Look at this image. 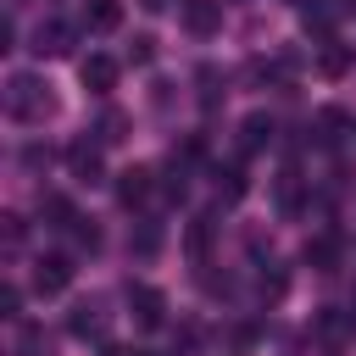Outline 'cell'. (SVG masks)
<instances>
[{
    "mask_svg": "<svg viewBox=\"0 0 356 356\" xmlns=\"http://www.w3.org/2000/svg\"><path fill=\"white\" fill-rule=\"evenodd\" d=\"M6 111H11V122H44V117H56V95H50V83L44 78H33V72H17V78H6Z\"/></svg>",
    "mask_w": 356,
    "mask_h": 356,
    "instance_id": "obj_1",
    "label": "cell"
},
{
    "mask_svg": "<svg viewBox=\"0 0 356 356\" xmlns=\"http://www.w3.org/2000/svg\"><path fill=\"white\" fill-rule=\"evenodd\" d=\"M128 306H134V323L139 328H161L167 323V295L156 284H128Z\"/></svg>",
    "mask_w": 356,
    "mask_h": 356,
    "instance_id": "obj_2",
    "label": "cell"
},
{
    "mask_svg": "<svg viewBox=\"0 0 356 356\" xmlns=\"http://www.w3.org/2000/svg\"><path fill=\"white\" fill-rule=\"evenodd\" d=\"M67 284H72V256L50 250V256L33 261V289H39V295H61Z\"/></svg>",
    "mask_w": 356,
    "mask_h": 356,
    "instance_id": "obj_3",
    "label": "cell"
},
{
    "mask_svg": "<svg viewBox=\"0 0 356 356\" xmlns=\"http://www.w3.org/2000/svg\"><path fill=\"white\" fill-rule=\"evenodd\" d=\"M78 78H83V89H89V95H111V89H117V78H122V67H117L111 56H100V50H95V56H83V61H78Z\"/></svg>",
    "mask_w": 356,
    "mask_h": 356,
    "instance_id": "obj_4",
    "label": "cell"
},
{
    "mask_svg": "<svg viewBox=\"0 0 356 356\" xmlns=\"http://www.w3.org/2000/svg\"><path fill=\"white\" fill-rule=\"evenodd\" d=\"M178 22H184V28L195 33V39H211V33L222 28V0H184Z\"/></svg>",
    "mask_w": 356,
    "mask_h": 356,
    "instance_id": "obj_5",
    "label": "cell"
},
{
    "mask_svg": "<svg viewBox=\"0 0 356 356\" xmlns=\"http://www.w3.org/2000/svg\"><path fill=\"white\" fill-rule=\"evenodd\" d=\"M106 323H111V317H106V300H78V306H72V317H67V328H72L78 339H100V334H106Z\"/></svg>",
    "mask_w": 356,
    "mask_h": 356,
    "instance_id": "obj_6",
    "label": "cell"
},
{
    "mask_svg": "<svg viewBox=\"0 0 356 356\" xmlns=\"http://www.w3.org/2000/svg\"><path fill=\"white\" fill-rule=\"evenodd\" d=\"M67 167H72V178L95 184L100 178V139H72L67 145Z\"/></svg>",
    "mask_w": 356,
    "mask_h": 356,
    "instance_id": "obj_7",
    "label": "cell"
},
{
    "mask_svg": "<svg viewBox=\"0 0 356 356\" xmlns=\"http://www.w3.org/2000/svg\"><path fill=\"white\" fill-rule=\"evenodd\" d=\"M150 178H156L150 167H128V172H117V200H122L128 211H134V206H145V200H150V189H156Z\"/></svg>",
    "mask_w": 356,
    "mask_h": 356,
    "instance_id": "obj_8",
    "label": "cell"
},
{
    "mask_svg": "<svg viewBox=\"0 0 356 356\" xmlns=\"http://www.w3.org/2000/svg\"><path fill=\"white\" fill-rule=\"evenodd\" d=\"M267 145H273V117H267V111H250V117L239 122V150L256 156V150H267Z\"/></svg>",
    "mask_w": 356,
    "mask_h": 356,
    "instance_id": "obj_9",
    "label": "cell"
},
{
    "mask_svg": "<svg viewBox=\"0 0 356 356\" xmlns=\"http://www.w3.org/2000/svg\"><path fill=\"white\" fill-rule=\"evenodd\" d=\"M67 50H72V28H67V22H39L33 56H67Z\"/></svg>",
    "mask_w": 356,
    "mask_h": 356,
    "instance_id": "obj_10",
    "label": "cell"
},
{
    "mask_svg": "<svg viewBox=\"0 0 356 356\" xmlns=\"http://www.w3.org/2000/svg\"><path fill=\"white\" fill-rule=\"evenodd\" d=\"M306 261H312L317 273H334V267H339V239H334V234L306 239Z\"/></svg>",
    "mask_w": 356,
    "mask_h": 356,
    "instance_id": "obj_11",
    "label": "cell"
},
{
    "mask_svg": "<svg viewBox=\"0 0 356 356\" xmlns=\"http://www.w3.org/2000/svg\"><path fill=\"white\" fill-rule=\"evenodd\" d=\"M345 67H350V50H345L339 39H323V44H317V72H328V78H339Z\"/></svg>",
    "mask_w": 356,
    "mask_h": 356,
    "instance_id": "obj_12",
    "label": "cell"
},
{
    "mask_svg": "<svg viewBox=\"0 0 356 356\" xmlns=\"http://www.w3.org/2000/svg\"><path fill=\"white\" fill-rule=\"evenodd\" d=\"M83 22H89L95 33H111V28L122 22V6H117V0H89V11H83Z\"/></svg>",
    "mask_w": 356,
    "mask_h": 356,
    "instance_id": "obj_13",
    "label": "cell"
},
{
    "mask_svg": "<svg viewBox=\"0 0 356 356\" xmlns=\"http://www.w3.org/2000/svg\"><path fill=\"white\" fill-rule=\"evenodd\" d=\"M245 189H250V178H245V167H217V195L234 206V200H245Z\"/></svg>",
    "mask_w": 356,
    "mask_h": 356,
    "instance_id": "obj_14",
    "label": "cell"
},
{
    "mask_svg": "<svg viewBox=\"0 0 356 356\" xmlns=\"http://www.w3.org/2000/svg\"><path fill=\"white\" fill-rule=\"evenodd\" d=\"M345 128H350V117H345L339 106H323V111H317V139H323V145H334Z\"/></svg>",
    "mask_w": 356,
    "mask_h": 356,
    "instance_id": "obj_15",
    "label": "cell"
},
{
    "mask_svg": "<svg viewBox=\"0 0 356 356\" xmlns=\"http://www.w3.org/2000/svg\"><path fill=\"white\" fill-rule=\"evenodd\" d=\"M39 217H50V228H72V222H78V211H72L61 195H44V200H39Z\"/></svg>",
    "mask_w": 356,
    "mask_h": 356,
    "instance_id": "obj_16",
    "label": "cell"
},
{
    "mask_svg": "<svg viewBox=\"0 0 356 356\" xmlns=\"http://www.w3.org/2000/svg\"><path fill=\"white\" fill-rule=\"evenodd\" d=\"M122 128H128V117H122V111H100L95 139H100V145H122Z\"/></svg>",
    "mask_w": 356,
    "mask_h": 356,
    "instance_id": "obj_17",
    "label": "cell"
},
{
    "mask_svg": "<svg viewBox=\"0 0 356 356\" xmlns=\"http://www.w3.org/2000/svg\"><path fill=\"white\" fill-rule=\"evenodd\" d=\"M284 289H289V273H284L278 261H267V273H261V300H284Z\"/></svg>",
    "mask_w": 356,
    "mask_h": 356,
    "instance_id": "obj_18",
    "label": "cell"
},
{
    "mask_svg": "<svg viewBox=\"0 0 356 356\" xmlns=\"http://www.w3.org/2000/svg\"><path fill=\"white\" fill-rule=\"evenodd\" d=\"M72 239H78V250H100V228H95V222H83V217L72 222Z\"/></svg>",
    "mask_w": 356,
    "mask_h": 356,
    "instance_id": "obj_19",
    "label": "cell"
},
{
    "mask_svg": "<svg viewBox=\"0 0 356 356\" xmlns=\"http://www.w3.org/2000/svg\"><path fill=\"white\" fill-rule=\"evenodd\" d=\"M206 239H211V217H195V222H189V250L206 256Z\"/></svg>",
    "mask_w": 356,
    "mask_h": 356,
    "instance_id": "obj_20",
    "label": "cell"
},
{
    "mask_svg": "<svg viewBox=\"0 0 356 356\" xmlns=\"http://www.w3.org/2000/svg\"><path fill=\"white\" fill-rule=\"evenodd\" d=\"M150 56H156V39H150V33H139V39L128 44V61H139V67H145Z\"/></svg>",
    "mask_w": 356,
    "mask_h": 356,
    "instance_id": "obj_21",
    "label": "cell"
},
{
    "mask_svg": "<svg viewBox=\"0 0 356 356\" xmlns=\"http://www.w3.org/2000/svg\"><path fill=\"white\" fill-rule=\"evenodd\" d=\"M156 245H161V234H156V228L145 222V228L134 234V250H139V256H156Z\"/></svg>",
    "mask_w": 356,
    "mask_h": 356,
    "instance_id": "obj_22",
    "label": "cell"
},
{
    "mask_svg": "<svg viewBox=\"0 0 356 356\" xmlns=\"http://www.w3.org/2000/svg\"><path fill=\"white\" fill-rule=\"evenodd\" d=\"M17 306H22V289H17V284H6V289H0V317H22Z\"/></svg>",
    "mask_w": 356,
    "mask_h": 356,
    "instance_id": "obj_23",
    "label": "cell"
},
{
    "mask_svg": "<svg viewBox=\"0 0 356 356\" xmlns=\"http://www.w3.org/2000/svg\"><path fill=\"white\" fill-rule=\"evenodd\" d=\"M0 222H6V245H22V217H11V211H6Z\"/></svg>",
    "mask_w": 356,
    "mask_h": 356,
    "instance_id": "obj_24",
    "label": "cell"
},
{
    "mask_svg": "<svg viewBox=\"0 0 356 356\" xmlns=\"http://www.w3.org/2000/svg\"><path fill=\"white\" fill-rule=\"evenodd\" d=\"M106 356H139V350H117V345H111V350H106Z\"/></svg>",
    "mask_w": 356,
    "mask_h": 356,
    "instance_id": "obj_25",
    "label": "cell"
},
{
    "mask_svg": "<svg viewBox=\"0 0 356 356\" xmlns=\"http://www.w3.org/2000/svg\"><path fill=\"white\" fill-rule=\"evenodd\" d=\"M350 323H356V300H350Z\"/></svg>",
    "mask_w": 356,
    "mask_h": 356,
    "instance_id": "obj_26",
    "label": "cell"
}]
</instances>
